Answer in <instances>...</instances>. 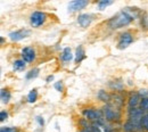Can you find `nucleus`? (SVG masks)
<instances>
[{
	"mask_svg": "<svg viewBox=\"0 0 148 132\" xmlns=\"http://www.w3.org/2000/svg\"><path fill=\"white\" fill-rule=\"evenodd\" d=\"M87 5H88V1L87 0H74V1H71L69 3V12H72L73 13V12L81 10Z\"/></svg>",
	"mask_w": 148,
	"mask_h": 132,
	"instance_id": "obj_7",
	"label": "nucleus"
},
{
	"mask_svg": "<svg viewBox=\"0 0 148 132\" xmlns=\"http://www.w3.org/2000/svg\"><path fill=\"white\" fill-rule=\"evenodd\" d=\"M98 97H99L103 101H108V100H110V94H107L105 91H100L99 94H98Z\"/></svg>",
	"mask_w": 148,
	"mask_h": 132,
	"instance_id": "obj_19",
	"label": "nucleus"
},
{
	"mask_svg": "<svg viewBox=\"0 0 148 132\" xmlns=\"http://www.w3.org/2000/svg\"><path fill=\"white\" fill-rule=\"evenodd\" d=\"M139 94L143 96V98H148V90H146V89H141V90L139 91Z\"/></svg>",
	"mask_w": 148,
	"mask_h": 132,
	"instance_id": "obj_22",
	"label": "nucleus"
},
{
	"mask_svg": "<svg viewBox=\"0 0 148 132\" xmlns=\"http://www.w3.org/2000/svg\"><path fill=\"white\" fill-rule=\"evenodd\" d=\"M46 18H47V16H46L45 13H42V12H34L31 15V17H30V22H31V25L33 27H38V26H40V25H42L45 23Z\"/></svg>",
	"mask_w": 148,
	"mask_h": 132,
	"instance_id": "obj_3",
	"label": "nucleus"
},
{
	"mask_svg": "<svg viewBox=\"0 0 148 132\" xmlns=\"http://www.w3.org/2000/svg\"><path fill=\"white\" fill-rule=\"evenodd\" d=\"M112 3H113V2H112V1H108V0L99 1V2H98V9H99V10H103V9H105L107 6H110Z\"/></svg>",
	"mask_w": 148,
	"mask_h": 132,
	"instance_id": "obj_18",
	"label": "nucleus"
},
{
	"mask_svg": "<svg viewBox=\"0 0 148 132\" xmlns=\"http://www.w3.org/2000/svg\"><path fill=\"white\" fill-rule=\"evenodd\" d=\"M53 79H54V76H53V75L48 76V77H47V81H48V82H49V81H51V80H53Z\"/></svg>",
	"mask_w": 148,
	"mask_h": 132,
	"instance_id": "obj_25",
	"label": "nucleus"
},
{
	"mask_svg": "<svg viewBox=\"0 0 148 132\" xmlns=\"http://www.w3.org/2000/svg\"><path fill=\"white\" fill-rule=\"evenodd\" d=\"M39 72H40V70H39V68H33V70H31L29 73H26L25 77H26L27 80L34 79V77H37V76L39 75Z\"/></svg>",
	"mask_w": 148,
	"mask_h": 132,
	"instance_id": "obj_16",
	"label": "nucleus"
},
{
	"mask_svg": "<svg viewBox=\"0 0 148 132\" xmlns=\"http://www.w3.org/2000/svg\"><path fill=\"white\" fill-rule=\"evenodd\" d=\"M133 41V37L130 32H124L119 40V43H117V48L119 49H125L127 47H129L130 44L132 43Z\"/></svg>",
	"mask_w": 148,
	"mask_h": 132,
	"instance_id": "obj_4",
	"label": "nucleus"
},
{
	"mask_svg": "<svg viewBox=\"0 0 148 132\" xmlns=\"http://www.w3.org/2000/svg\"><path fill=\"white\" fill-rule=\"evenodd\" d=\"M138 104H140V101H139V96H138V94L131 96L129 99L130 108H137V105H138Z\"/></svg>",
	"mask_w": 148,
	"mask_h": 132,
	"instance_id": "obj_10",
	"label": "nucleus"
},
{
	"mask_svg": "<svg viewBox=\"0 0 148 132\" xmlns=\"http://www.w3.org/2000/svg\"><path fill=\"white\" fill-rule=\"evenodd\" d=\"M140 109L148 114V98H143L140 100Z\"/></svg>",
	"mask_w": 148,
	"mask_h": 132,
	"instance_id": "obj_17",
	"label": "nucleus"
},
{
	"mask_svg": "<svg viewBox=\"0 0 148 132\" xmlns=\"http://www.w3.org/2000/svg\"><path fill=\"white\" fill-rule=\"evenodd\" d=\"M1 100L3 104H7L10 100V94L8 90H5V89L1 90Z\"/></svg>",
	"mask_w": 148,
	"mask_h": 132,
	"instance_id": "obj_13",
	"label": "nucleus"
},
{
	"mask_svg": "<svg viewBox=\"0 0 148 132\" xmlns=\"http://www.w3.org/2000/svg\"><path fill=\"white\" fill-rule=\"evenodd\" d=\"M1 132H17V131L15 129H13V128H2Z\"/></svg>",
	"mask_w": 148,
	"mask_h": 132,
	"instance_id": "obj_23",
	"label": "nucleus"
},
{
	"mask_svg": "<svg viewBox=\"0 0 148 132\" xmlns=\"http://www.w3.org/2000/svg\"><path fill=\"white\" fill-rule=\"evenodd\" d=\"M25 68V62L22 59V60H16L14 63V70L15 71H22Z\"/></svg>",
	"mask_w": 148,
	"mask_h": 132,
	"instance_id": "obj_15",
	"label": "nucleus"
},
{
	"mask_svg": "<svg viewBox=\"0 0 148 132\" xmlns=\"http://www.w3.org/2000/svg\"><path fill=\"white\" fill-rule=\"evenodd\" d=\"M103 113H104L105 120H107V121H115V120L120 118L119 109H116V107H113V106H106L104 108Z\"/></svg>",
	"mask_w": 148,
	"mask_h": 132,
	"instance_id": "obj_2",
	"label": "nucleus"
},
{
	"mask_svg": "<svg viewBox=\"0 0 148 132\" xmlns=\"http://www.w3.org/2000/svg\"><path fill=\"white\" fill-rule=\"evenodd\" d=\"M38 99V91L37 89H33V90H31L29 94H27V100H29V103H36Z\"/></svg>",
	"mask_w": 148,
	"mask_h": 132,
	"instance_id": "obj_12",
	"label": "nucleus"
},
{
	"mask_svg": "<svg viewBox=\"0 0 148 132\" xmlns=\"http://www.w3.org/2000/svg\"><path fill=\"white\" fill-rule=\"evenodd\" d=\"M7 117H8V114L6 113L5 111H2V112L0 113V121H1V122H3L5 120H7Z\"/></svg>",
	"mask_w": 148,
	"mask_h": 132,
	"instance_id": "obj_21",
	"label": "nucleus"
},
{
	"mask_svg": "<svg viewBox=\"0 0 148 132\" xmlns=\"http://www.w3.org/2000/svg\"><path fill=\"white\" fill-rule=\"evenodd\" d=\"M137 15H134L132 12L130 10H122L120 13H117L114 17H112L111 21L108 22V26L115 30V29H121L123 26L129 25L130 23L136 18Z\"/></svg>",
	"mask_w": 148,
	"mask_h": 132,
	"instance_id": "obj_1",
	"label": "nucleus"
},
{
	"mask_svg": "<svg viewBox=\"0 0 148 132\" xmlns=\"http://www.w3.org/2000/svg\"><path fill=\"white\" fill-rule=\"evenodd\" d=\"M37 121L39 122L40 125H43V120H41V117H37Z\"/></svg>",
	"mask_w": 148,
	"mask_h": 132,
	"instance_id": "obj_24",
	"label": "nucleus"
},
{
	"mask_svg": "<svg viewBox=\"0 0 148 132\" xmlns=\"http://www.w3.org/2000/svg\"><path fill=\"white\" fill-rule=\"evenodd\" d=\"M140 127H141V130L148 131V114H145L143 116L141 122H140Z\"/></svg>",
	"mask_w": 148,
	"mask_h": 132,
	"instance_id": "obj_14",
	"label": "nucleus"
},
{
	"mask_svg": "<svg viewBox=\"0 0 148 132\" xmlns=\"http://www.w3.org/2000/svg\"><path fill=\"white\" fill-rule=\"evenodd\" d=\"M22 58L24 62L26 63H31L36 59V51L33 48L31 47H25L23 50H22Z\"/></svg>",
	"mask_w": 148,
	"mask_h": 132,
	"instance_id": "obj_6",
	"label": "nucleus"
},
{
	"mask_svg": "<svg viewBox=\"0 0 148 132\" xmlns=\"http://www.w3.org/2000/svg\"><path fill=\"white\" fill-rule=\"evenodd\" d=\"M62 59L64 60V62H71L72 60V58H73V55H72V51H71V48H69V47H66L64 50H63V53H62Z\"/></svg>",
	"mask_w": 148,
	"mask_h": 132,
	"instance_id": "obj_9",
	"label": "nucleus"
},
{
	"mask_svg": "<svg viewBox=\"0 0 148 132\" xmlns=\"http://www.w3.org/2000/svg\"><path fill=\"white\" fill-rule=\"evenodd\" d=\"M91 22H92V16L90 14H81L77 17V23L82 27H88Z\"/></svg>",
	"mask_w": 148,
	"mask_h": 132,
	"instance_id": "obj_8",
	"label": "nucleus"
},
{
	"mask_svg": "<svg viewBox=\"0 0 148 132\" xmlns=\"http://www.w3.org/2000/svg\"><path fill=\"white\" fill-rule=\"evenodd\" d=\"M55 89L57 91H59V92H62L63 91V89H64V87H63V83L59 81V82H56L55 83Z\"/></svg>",
	"mask_w": 148,
	"mask_h": 132,
	"instance_id": "obj_20",
	"label": "nucleus"
},
{
	"mask_svg": "<svg viewBox=\"0 0 148 132\" xmlns=\"http://www.w3.org/2000/svg\"><path fill=\"white\" fill-rule=\"evenodd\" d=\"M84 58V49L82 46H79V48L76 49V54H75V62L79 63Z\"/></svg>",
	"mask_w": 148,
	"mask_h": 132,
	"instance_id": "obj_11",
	"label": "nucleus"
},
{
	"mask_svg": "<svg viewBox=\"0 0 148 132\" xmlns=\"http://www.w3.org/2000/svg\"><path fill=\"white\" fill-rule=\"evenodd\" d=\"M30 34H31V31L30 30L21 29V30H17V31L10 32L9 33V38H10V40H13V41H19V40H23V39L27 38Z\"/></svg>",
	"mask_w": 148,
	"mask_h": 132,
	"instance_id": "obj_5",
	"label": "nucleus"
}]
</instances>
